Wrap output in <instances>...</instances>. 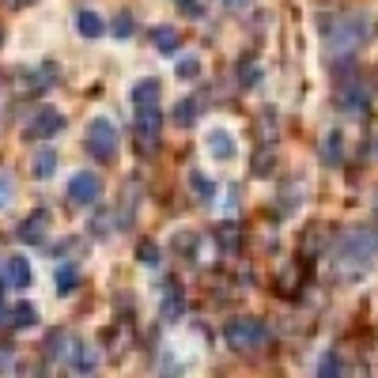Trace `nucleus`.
<instances>
[{
    "label": "nucleus",
    "mask_w": 378,
    "mask_h": 378,
    "mask_svg": "<svg viewBox=\"0 0 378 378\" xmlns=\"http://www.w3.org/2000/svg\"><path fill=\"white\" fill-rule=\"evenodd\" d=\"M99 193H102L99 174H91V171L72 174V182H68V200H72V205L87 208V205H95V200H99Z\"/></svg>",
    "instance_id": "423d86ee"
},
{
    "label": "nucleus",
    "mask_w": 378,
    "mask_h": 378,
    "mask_svg": "<svg viewBox=\"0 0 378 378\" xmlns=\"http://www.w3.org/2000/svg\"><path fill=\"white\" fill-rule=\"evenodd\" d=\"M341 110H344V117L363 122V117L371 114V95H367V87H359V84L344 87V91H341Z\"/></svg>",
    "instance_id": "0eeeda50"
},
{
    "label": "nucleus",
    "mask_w": 378,
    "mask_h": 378,
    "mask_svg": "<svg viewBox=\"0 0 378 378\" xmlns=\"http://www.w3.org/2000/svg\"><path fill=\"white\" fill-rule=\"evenodd\" d=\"M87 151H91L95 159H102V163H110V159L117 155V129L114 122H106V117H95L91 125H87Z\"/></svg>",
    "instance_id": "20e7f679"
},
{
    "label": "nucleus",
    "mask_w": 378,
    "mask_h": 378,
    "mask_svg": "<svg viewBox=\"0 0 378 378\" xmlns=\"http://www.w3.org/2000/svg\"><path fill=\"white\" fill-rule=\"evenodd\" d=\"M0 46H4V30H0Z\"/></svg>",
    "instance_id": "4c0bfd02"
},
{
    "label": "nucleus",
    "mask_w": 378,
    "mask_h": 378,
    "mask_svg": "<svg viewBox=\"0 0 378 378\" xmlns=\"http://www.w3.org/2000/svg\"><path fill=\"white\" fill-rule=\"evenodd\" d=\"M30 171H35V178H50V174L57 171V151H53V148L38 151V155H35V167H30Z\"/></svg>",
    "instance_id": "aec40b11"
},
{
    "label": "nucleus",
    "mask_w": 378,
    "mask_h": 378,
    "mask_svg": "<svg viewBox=\"0 0 378 378\" xmlns=\"http://www.w3.org/2000/svg\"><path fill=\"white\" fill-rule=\"evenodd\" d=\"M223 341L235 352H257V348L269 344V329L257 318H231L227 325H223Z\"/></svg>",
    "instance_id": "7ed1b4c3"
},
{
    "label": "nucleus",
    "mask_w": 378,
    "mask_h": 378,
    "mask_svg": "<svg viewBox=\"0 0 378 378\" xmlns=\"http://www.w3.org/2000/svg\"><path fill=\"white\" fill-rule=\"evenodd\" d=\"M8 325H12V329H30V325H38L35 307H30V303H15V307L8 310Z\"/></svg>",
    "instance_id": "2eb2a0df"
},
{
    "label": "nucleus",
    "mask_w": 378,
    "mask_h": 378,
    "mask_svg": "<svg viewBox=\"0 0 378 378\" xmlns=\"http://www.w3.org/2000/svg\"><path fill=\"white\" fill-rule=\"evenodd\" d=\"M318 378H341L344 375V363H341V356L337 352H325V356L318 359V371H314Z\"/></svg>",
    "instance_id": "4be33fe9"
},
{
    "label": "nucleus",
    "mask_w": 378,
    "mask_h": 378,
    "mask_svg": "<svg viewBox=\"0 0 378 378\" xmlns=\"http://www.w3.org/2000/svg\"><path fill=\"white\" fill-rule=\"evenodd\" d=\"M174 4H182L189 15H200V0H174Z\"/></svg>",
    "instance_id": "72a5a7b5"
},
{
    "label": "nucleus",
    "mask_w": 378,
    "mask_h": 378,
    "mask_svg": "<svg viewBox=\"0 0 378 378\" xmlns=\"http://www.w3.org/2000/svg\"><path fill=\"white\" fill-rule=\"evenodd\" d=\"M159 95H163V84H159V79H140V84H133V106L136 110L159 106Z\"/></svg>",
    "instance_id": "f8f14e48"
},
{
    "label": "nucleus",
    "mask_w": 378,
    "mask_h": 378,
    "mask_svg": "<svg viewBox=\"0 0 378 378\" xmlns=\"http://www.w3.org/2000/svg\"><path fill=\"white\" fill-rule=\"evenodd\" d=\"M114 35H117V38H129V35H133V15H129V12H122V15L114 19Z\"/></svg>",
    "instance_id": "c756f323"
},
{
    "label": "nucleus",
    "mask_w": 378,
    "mask_h": 378,
    "mask_svg": "<svg viewBox=\"0 0 378 378\" xmlns=\"http://www.w3.org/2000/svg\"><path fill=\"white\" fill-rule=\"evenodd\" d=\"M0 276H4V284L12 287V292H27L30 280H35V272H30L27 257H8L4 269H0Z\"/></svg>",
    "instance_id": "1a4fd4ad"
},
{
    "label": "nucleus",
    "mask_w": 378,
    "mask_h": 378,
    "mask_svg": "<svg viewBox=\"0 0 378 378\" xmlns=\"http://www.w3.org/2000/svg\"><path fill=\"white\" fill-rule=\"evenodd\" d=\"M272 163H276V159H272V148H265L261 155H254V174H261V178H269Z\"/></svg>",
    "instance_id": "c85d7f7f"
},
{
    "label": "nucleus",
    "mask_w": 378,
    "mask_h": 378,
    "mask_svg": "<svg viewBox=\"0 0 378 378\" xmlns=\"http://www.w3.org/2000/svg\"><path fill=\"white\" fill-rule=\"evenodd\" d=\"M375 257H378V231H371V227L348 231L341 238V246H337V261L348 272H363Z\"/></svg>",
    "instance_id": "f03ea898"
},
{
    "label": "nucleus",
    "mask_w": 378,
    "mask_h": 378,
    "mask_svg": "<svg viewBox=\"0 0 378 378\" xmlns=\"http://www.w3.org/2000/svg\"><path fill=\"white\" fill-rule=\"evenodd\" d=\"M151 42H155L159 53H174L182 46V35L174 27H155V30H151Z\"/></svg>",
    "instance_id": "f3484780"
},
{
    "label": "nucleus",
    "mask_w": 378,
    "mask_h": 378,
    "mask_svg": "<svg viewBox=\"0 0 378 378\" xmlns=\"http://www.w3.org/2000/svg\"><path fill=\"white\" fill-rule=\"evenodd\" d=\"M371 151H375V155H378V140H375V148H371Z\"/></svg>",
    "instance_id": "e433bc0d"
},
{
    "label": "nucleus",
    "mask_w": 378,
    "mask_h": 378,
    "mask_svg": "<svg viewBox=\"0 0 378 378\" xmlns=\"http://www.w3.org/2000/svg\"><path fill=\"white\" fill-rule=\"evenodd\" d=\"M321 30H325L329 50L341 53V57H348L352 50H359V46L371 42L375 19H371V15H363V12H352V15H344V19H337V23H325Z\"/></svg>",
    "instance_id": "f257e3e1"
},
{
    "label": "nucleus",
    "mask_w": 378,
    "mask_h": 378,
    "mask_svg": "<svg viewBox=\"0 0 378 378\" xmlns=\"http://www.w3.org/2000/svg\"><path fill=\"white\" fill-rule=\"evenodd\" d=\"M238 84H243L246 91H250V87H257V84H261V64H257L254 57H246L243 64H238Z\"/></svg>",
    "instance_id": "5701e85b"
},
{
    "label": "nucleus",
    "mask_w": 378,
    "mask_h": 378,
    "mask_svg": "<svg viewBox=\"0 0 378 378\" xmlns=\"http://www.w3.org/2000/svg\"><path fill=\"white\" fill-rule=\"evenodd\" d=\"M216 243H220L223 254H238V246H243V238H238V227H235V223H223V227L216 231Z\"/></svg>",
    "instance_id": "6ab92c4d"
},
{
    "label": "nucleus",
    "mask_w": 378,
    "mask_h": 378,
    "mask_svg": "<svg viewBox=\"0 0 378 378\" xmlns=\"http://www.w3.org/2000/svg\"><path fill=\"white\" fill-rule=\"evenodd\" d=\"M254 0H223V8H231V12H243V8H250Z\"/></svg>",
    "instance_id": "f704fd0d"
},
{
    "label": "nucleus",
    "mask_w": 378,
    "mask_h": 378,
    "mask_svg": "<svg viewBox=\"0 0 378 378\" xmlns=\"http://www.w3.org/2000/svg\"><path fill=\"white\" fill-rule=\"evenodd\" d=\"M19 238L27 246H46V238H50V212H46V208L30 212L27 220L19 223Z\"/></svg>",
    "instance_id": "6e6552de"
},
{
    "label": "nucleus",
    "mask_w": 378,
    "mask_h": 378,
    "mask_svg": "<svg viewBox=\"0 0 378 378\" xmlns=\"http://www.w3.org/2000/svg\"><path fill=\"white\" fill-rule=\"evenodd\" d=\"M163 318L167 321H178L182 318V310H186V299H182V287H178V280H167V292H163Z\"/></svg>",
    "instance_id": "ddd939ff"
},
{
    "label": "nucleus",
    "mask_w": 378,
    "mask_h": 378,
    "mask_svg": "<svg viewBox=\"0 0 378 378\" xmlns=\"http://www.w3.org/2000/svg\"><path fill=\"white\" fill-rule=\"evenodd\" d=\"M8 4H12V8H23V4H30V0H8Z\"/></svg>",
    "instance_id": "c9c22d12"
},
{
    "label": "nucleus",
    "mask_w": 378,
    "mask_h": 378,
    "mask_svg": "<svg viewBox=\"0 0 378 378\" xmlns=\"http://www.w3.org/2000/svg\"><path fill=\"white\" fill-rule=\"evenodd\" d=\"M174 72H178V79H197L200 76V61L197 57H182L174 64Z\"/></svg>",
    "instance_id": "a878e982"
},
{
    "label": "nucleus",
    "mask_w": 378,
    "mask_h": 378,
    "mask_svg": "<svg viewBox=\"0 0 378 378\" xmlns=\"http://www.w3.org/2000/svg\"><path fill=\"white\" fill-rule=\"evenodd\" d=\"M64 129V117L57 114V110H38L35 122L27 125V136L30 140H50V136H57Z\"/></svg>",
    "instance_id": "9d476101"
},
{
    "label": "nucleus",
    "mask_w": 378,
    "mask_h": 378,
    "mask_svg": "<svg viewBox=\"0 0 378 378\" xmlns=\"http://www.w3.org/2000/svg\"><path fill=\"white\" fill-rule=\"evenodd\" d=\"M159 378H182V367L174 363V359H167V363H163V371H159Z\"/></svg>",
    "instance_id": "473e14b6"
},
{
    "label": "nucleus",
    "mask_w": 378,
    "mask_h": 378,
    "mask_svg": "<svg viewBox=\"0 0 378 378\" xmlns=\"http://www.w3.org/2000/svg\"><path fill=\"white\" fill-rule=\"evenodd\" d=\"M76 284H79V269H76L72 261H64L61 269H57V292H61V295H68Z\"/></svg>",
    "instance_id": "b1692460"
},
{
    "label": "nucleus",
    "mask_w": 378,
    "mask_h": 378,
    "mask_svg": "<svg viewBox=\"0 0 378 378\" xmlns=\"http://www.w3.org/2000/svg\"><path fill=\"white\" fill-rule=\"evenodd\" d=\"M174 246H178V250H186V254H193V250H200V238H193L189 231H182V235L174 238Z\"/></svg>",
    "instance_id": "7c9ffc66"
},
{
    "label": "nucleus",
    "mask_w": 378,
    "mask_h": 378,
    "mask_svg": "<svg viewBox=\"0 0 378 378\" xmlns=\"http://www.w3.org/2000/svg\"><path fill=\"white\" fill-rule=\"evenodd\" d=\"M159 257H163V254H159L155 243H140V246H136V261H140V265H159Z\"/></svg>",
    "instance_id": "bb28decb"
},
{
    "label": "nucleus",
    "mask_w": 378,
    "mask_h": 378,
    "mask_svg": "<svg viewBox=\"0 0 378 378\" xmlns=\"http://www.w3.org/2000/svg\"><path fill=\"white\" fill-rule=\"evenodd\" d=\"M110 227H114V220H110V216H95V223H91L95 238H106V235H110Z\"/></svg>",
    "instance_id": "2f4dec72"
},
{
    "label": "nucleus",
    "mask_w": 378,
    "mask_h": 378,
    "mask_svg": "<svg viewBox=\"0 0 378 378\" xmlns=\"http://www.w3.org/2000/svg\"><path fill=\"white\" fill-rule=\"evenodd\" d=\"M189 189L197 193L200 200H212V197H216V186H212V182H208L200 171H193V174H189Z\"/></svg>",
    "instance_id": "393cba45"
},
{
    "label": "nucleus",
    "mask_w": 378,
    "mask_h": 378,
    "mask_svg": "<svg viewBox=\"0 0 378 378\" xmlns=\"http://www.w3.org/2000/svg\"><path fill=\"white\" fill-rule=\"evenodd\" d=\"M68 356H72V371H79V375H91V371H95V356H91V352H87L79 341L72 344Z\"/></svg>",
    "instance_id": "412c9836"
},
{
    "label": "nucleus",
    "mask_w": 378,
    "mask_h": 378,
    "mask_svg": "<svg viewBox=\"0 0 378 378\" xmlns=\"http://www.w3.org/2000/svg\"><path fill=\"white\" fill-rule=\"evenodd\" d=\"M318 155H321V163H325V167H337V163H341V155H344L341 133H329L325 140H321V151H318Z\"/></svg>",
    "instance_id": "dca6fc26"
},
{
    "label": "nucleus",
    "mask_w": 378,
    "mask_h": 378,
    "mask_svg": "<svg viewBox=\"0 0 378 378\" xmlns=\"http://www.w3.org/2000/svg\"><path fill=\"white\" fill-rule=\"evenodd\" d=\"M197 117H200V102L193 99V95H189V99H182L178 106H174V122H178L182 129H189L193 122H197Z\"/></svg>",
    "instance_id": "a211bd4d"
},
{
    "label": "nucleus",
    "mask_w": 378,
    "mask_h": 378,
    "mask_svg": "<svg viewBox=\"0 0 378 378\" xmlns=\"http://www.w3.org/2000/svg\"><path fill=\"white\" fill-rule=\"evenodd\" d=\"M76 30L84 38H99L102 30H106V23H102V15H95L91 8H84V12H76Z\"/></svg>",
    "instance_id": "4468645a"
},
{
    "label": "nucleus",
    "mask_w": 378,
    "mask_h": 378,
    "mask_svg": "<svg viewBox=\"0 0 378 378\" xmlns=\"http://www.w3.org/2000/svg\"><path fill=\"white\" fill-rule=\"evenodd\" d=\"M208 151H212V159L227 163V159L238 155V144H235V136H231L227 129H212V133H208Z\"/></svg>",
    "instance_id": "9b49d317"
},
{
    "label": "nucleus",
    "mask_w": 378,
    "mask_h": 378,
    "mask_svg": "<svg viewBox=\"0 0 378 378\" xmlns=\"http://www.w3.org/2000/svg\"><path fill=\"white\" fill-rule=\"evenodd\" d=\"M159 129H163V110L159 106L136 110V144H140V155H155Z\"/></svg>",
    "instance_id": "39448f33"
},
{
    "label": "nucleus",
    "mask_w": 378,
    "mask_h": 378,
    "mask_svg": "<svg viewBox=\"0 0 378 378\" xmlns=\"http://www.w3.org/2000/svg\"><path fill=\"white\" fill-rule=\"evenodd\" d=\"M12 197H15V178L8 171H0V208L12 205Z\"/></svg>",
    "instance_id": "cd10ccee"
}]
</instances>
